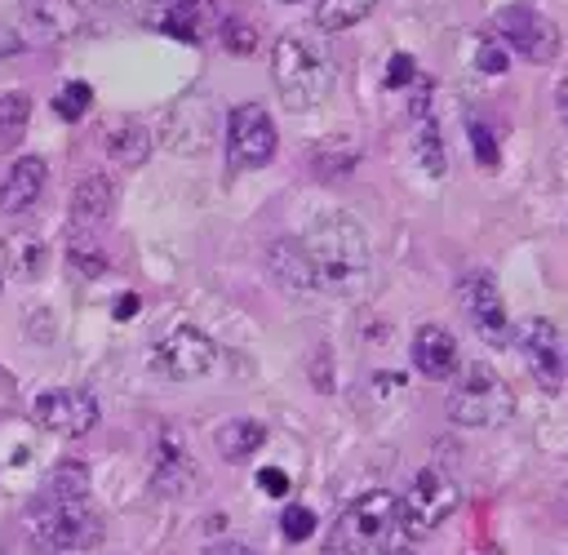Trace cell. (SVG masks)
<instances>
[{
    "label": "cell",
    "instance_id": "cell-1",
    "mask_svg": "<svg viewBox=\"0 0 568 555\" xmlns=\"http://www.w3.org/2000/svg\"><path fill=\"white\" fill-rule=\"evenodd\" d=\"M302 249L311 258V271H315V289L320 293H337V297H351L368 284L373 275V253H368V235L364 226L333 209V213H320L306 235H302Z\"/></svg>",
    "mask_w": 568,
    "mask_h": 555
},
{
    "label": "cell",
    "instance_id": "cell-2",
    "mask_svg": "<svg viewBox=\"0 0 568 555\" xmlns=\"http://www.w3.org/2000/svg\"><path fill=\"white\" fill-rule=\"evenodd\" d=\"M271 80L288 111H311L333 89V58L320 40L288 31L271 49Z\"/></svg>",
    "mask_w": 568,
    "mask_h": 555
},
{
    "label": "cell",
    "instance_id": "cell-3",
    "mask_svg": "<svg viewBox=\"0 0 568 555\" xmlns=\"http://www.w3.org/2000/svg\"><path fill=\"white\" fill-rule=\"evenodd\" d=\"M399 533V497L390 488L359 493L328 528L320 555H386Z\"/></svg>",
    "mask_w": 568,
    "mask_h": 555
},
{
    "label": "cell",
    "instance_id": "cell-4",
    "mask_svg": "<svg viewBox=\"0 0 568 555\" xmlns=\"http://www.w3.org/2000/svg\"><path fill=\"white\" fill-rule=\"evenodd\" d=\"M27 533L40 551H84L98 546L102 519L89 511L84 497H36L27 506Z\"/></svg>",
    "mask_w": 568,
    "mask_h": 555
},
{
    "label": "cell",
    "instance_id": "cell-5",
    "mask_svg": "<svg viewBox=\"0 0 568 555\" xmlns=\"http://www.w3.org/2000/svg\"><path fill=\"white\" fill-rule=\"evenodd\" d=\"M510 413H515V391L488 364H470L462 373V382L453 386V395H448V417L457 426L488 431V426L510 422Z\"/></svg>",
    "mask_w": 568,
    "mask_h": 555
},
{
    "label": "cell",
    "instance_id": "cell-6",
    "mask_svg": "<svg viewBox=\"0 0 568 555\" xmlns=\"http://www.w3.org/2000/svg\"><path fill=\"white\" fill-rule=\"evenodd\" d=\"M457 484L444 466H422L408 484V493L399 497V533L408 542H422L426 533H435L453 511H457Z\"/></svg>",
    "mask_w": 568,
    "mask_h": 555
},
{
    "label": "cell",
    "instance_id": "cell-7",
    "mask_svg": "<svg viewBox=\"0 0 568 555\" xmlns=\"http://www.w3.org/2000/svg\"><path fill=\"white\" fill-rule=\"evenodd\" d=\"M217 364V346L204 329L195 324H173L155 346H151V369L169 382H191L204 377Z\"/></svg>",
    "mask_w": 568,
    "mask_h": 555
},
{
    "label": "cell",
    "instance_id": "cell-8",
    "mask_svg": "<svg viewBox=\"0 0 568 555\" xmlns=\"http://www.w3.org/2000/svg\"><path fill=\"white\" fill-rule=\"evenodd\" d=\"M275 120L266 115V107L257 102H240L226 115V160L235 173L244 169H262L275 155Z\"/></svg>",
    "mask_w": 568,
    "mask_h": 555
},
{
    "label": "cell",
    "instance_id": "cell-9",
    "mask_svg": "<svg viewBox=\"0 0 568 555\" xmlns=\"http://www.w3.org/2000/svg\"><path fill=\"white\" fill-rule=\"evenodd\" d=\"M457 297H462V311L470 320V329L488 342V346H506L510 342V315H506V302H501V289L497 280L475 266L457 280Z\"/></svg>",
    "mask_w": 568,
    "mask_h": 555
},
{
    "label": "cell",
    "instance_id": "cell-10",
    "mask_svg": "<svg viewBox=\"0 0 568 555\" xmlns=\"http://www.w3.org/2000/svg\"><path fill=\"white\" fill-rule=\"evenodd\" d=\"M497 36H501L519 58H528V62H550V58L559 53V27H555L546 13L528 9V4L501 9V13H497Z\"/></svg>",
    "mask_w": 568,
    "mask_h": 555
},
{
    "label": "cell",
    "instance_id": "cell-11",
    "mask_svg": "<svg viewBox=\"0 0 568 555\" xmlns=\"http://www.w3.org/2000/svg\"><path fill=\"white\" fill-rule=\"evenodd\" d=\"M31 417L53 435H84L98 426V400L89 391H75V386L40 391L31 404Z\"/></svg>",
    "mask_w": 568,
    "mask_h": 555
},
{
    "label": "cell",
    "instance_id": "cell-12",
    "mask_svg": "<svg viewBox=\"0 0 568 555\" xmlns=\"http://www.w3.org/2000/svg\"><path fill=\"white\" fill-rule=\"evenodd\" d=\"M524 355H528V369L532 377L546 386V391H559L564 382V369H568V355H564V337L550 320H528L524 324Z\"/></svg>",
    "mask_w": 568,
    "mask_h": 555
},
{
    "label": "cell",
    "instance_id": "cell-13",
    "mask_svg": "<svg viewBox=\"0 0 568 555\" xmlns=\"http://www.w3.org/2000/svg\"><path fill=\"white\" fill-rule=\"evenodd\" d=\"M146 22L164 36L178 40H204V31L213 27V0H151L146 4Z\"/></svg>",
    "mask_w": 568,
    "mask_h": 555
},
{
    "label": "cell",
    "instance_id": "cell-14",
    "mask_svg": "<svg viewBox=\"0 0 568 555\" xmlns=\"http://www.w3.org/2000/svg\"><path fill=\"white\" fill-rule=\"evenodd\" d=\"M457 364H462V355H457V342H453L448 329H439V324H422V329L413 333V369H417L422 377L444 382V377L457 373Z\"/></svg>",
    "mask_w": 568,
    "mask_h": 555
},
{
    "label": "cell",
    "instance_id": "cell-15",
    "mask_svg": "<svg viewBox=\"0 0 568 555\" xmlns=\"http://www.w3.org/2000/svg\"><path fill=\"white\" fill-rule=\"evenodd\" d=\"M209 124H213L209 107H200L195 98H182V102H173V107L164 111V142H169L173 151H204Z\"/></svg>",
    "mask_w": 568,
    "mask_h": 555
},
{
    "label": "cell",
    "instance_id": "cell-16",
    "mask_svg": "<svg viewBox=\"0 0 568 555\" xmlns=\"http://www.w3.org/2000/svg\"><path fill=\"white\" fill-rule=\"evenodd\" d=\"M44 178H49V169H44L40 155H18L9 178L0 182V213H27L40 200Z\"/></svg>",
    "mask_w": 568,
    "mask_h": 555
},
{
    "label": "cell",
    "instance_id": "cell-17",
    "mask_svg": "<svg viewBox=\"0 0 568 555\" xmlns=\"http://www.w3.org/2000/svg\"><path fill=\"white\" fill-rule=\"evenodd\" d=\"M115 209V182L106 173H84L71 191V222L75 226H102Z\"/></svg>",
    "mask_w": 568,
    "mask_h": 555
},
{
    "label": "cell",
    "instance_id": "cell-18",
    "mask_svg": "<svg viewBox=\"0 0 568 555\" xmlns=\"http://www.w3.org/2000/svg\"><path fill=\"white\" fill-rule=\"evenodd\" d=\"M266 266H271V275H275L284 289H293V293H320L302 240H275V244L266 249Z\"/></svg>",
    "mask_w": 568,
    "mask_h": 555
},
{
    "label": "cell",
    "instance_id": "cell-19",
    "mask_svg": "<svg viewBox=\"0 0 568 555\" xmlns=\"http://www.w3.org/2000/svg\"><path fill=\"white\" fill-rule=\"evenodd\" d=\"M22 18H27V27H31L40 40H67V36L80 27L75 0H31Z\"/></svg>",
    "mask_w": 568,
    "mask_h": 555
},
{
    "label": "cell",
    "instance_id": "cell-20",
    "mask_svg": "<svg viewBox=\"0 0 568 555\" xmlns=\"http://www.w3.org/2000/svg\"><path fill=\"white\" fill-rule=\"evenodd\" d=\"M213 444H217V453H222L226 462H244V457H253V453L266 444V426H262L257 417H231V422L217 426Z\"/></svg>",
    "mask_w": 568,
    "mask_h": 555
},
{
    "label": "cell",
    "instance_id": "cell-21",
    "mask_svg": "<svg viewBox=\"0 0 568 555\" xmlns=\"http://www.w3.org/2000/svg\"><path fill=\"white\" fill-rule=\"evenodd\" d=\"M155 488H164V493H178V488H186L191 484V453L178 444V435L173 431H164L160 435V448H155Z\"/></svg>",
    "mask_w": 568,
    "mask_h": 555
},
{
    "label": "cell",
    "instance_id": "cell-22",
    "mask_svg": "<svg viewBox=\"0 0 568 555\" xmlns=\"http://www.w3.org/2000/svg\"><path fill=\"white\" fill-rule=\"evenodd\" d=\"M106 155L115 160V164H142L146 155H151V129L146 124H138V120H115L111 129H106Z\"/></svg>",
    "mask_w": 568,
    "mask_h": 555
},
{
    "label": "cell",
    "instance_id": "cell-23",
    "mask_svg": "<svg viewBox=\"0 0 568 555\" xmlns=\"http://www.w3.org/2000/svg\"><path fill=\"white\" fill-rule=\"evenodd\" d=\"M359 164V147L351 138H324L315 151H311V169L320 178H346L351 169Z\"/></svg>",
    "mask_w": 568,
    "mask_h": 555
},
{
    "label": "cell",
    "instance_id": "cell-24",
    "mask_svg": "<svg viewBox=\"0 0 568 555\" xmlns=\"http://www.w3.org/2000/svg\"><path fill=\"white\" fill-rule=\"evenodd\" d=\"M373 4H377V0H320L315 27H320V31H346V27H355L359 18H368Z\"/></svg>",
    "mask_w": 568,
    "mask_h": 555
},
{
    "label": "cell",
    "instance_id": "cell-25",
    "mask_svg": "<svg viewBox=\"0 0 568 555\" xmlns=\"http://www.w3.org/2000/svg\"><path fill=\"white\" fill-rule=\"evenodd\" d=\"M44 493H49V497H89V471L67 457V462H58V466L49 471Z\"/></svg>",
    "mask_w": 568,
    "mask_h": 555
},
{
    "label": "cell",
    "instance_id": "cell-26",
    "mask_svg": "<svg viewBox=\"0 0 568 555\" xmlns=\"http://www.w3.org/2000/svg\"><path fill=\"white\" fill-rule=\"evenodd\" d=\"M417 160H422V169H426L430 178H444V169H448V160H444V142H439V129H435L430 120L417 129Z\"/></svg>",
    "mask_w": 568,
    "mask_h": 555
},
{
    "label": "cell",
    "instance_id": "cell-27",
    "mask_svg": "<svg viewBox=\"0 0 568 555\" xmlns=\"http://www.w3.org/2000/svg\"><path fill=\"white\" fill-rule=\"evenodd\" d=\"M53 107H58V115H62V120H80V115L93 107V89H89L84 80H67V84L58 89Z\"/></svg>",
    "mask_w": 568,
    "mask_h": 555
},
{
    "label": "cell",
    "instance_id": "cell-28",
    "mask_svg": "<svg viewBox=\"0 0 568 555\" xmlns=\"http://www.w3.org/2000/svg\"><path fill=\"white\" fill-rule=\"evenodd\" d=\"M67 262H71L80 275H102V271H106V253H102L93 240H71Z\"/></svg>",
    "mask_w": 568,
    "mask_h": 555
},
{
    "label": "cell",
    "instance_id": "cell-29",
    "mask_svg": "<svg viewBox=\"0 0 568 555\" xmlns=\"http://www.w3.org/2000/svg\"><path fill=\"white\" fill-rule=\"evenodd\" d=\"M280 528H284V537L288 542H306L311 533H315V511H306V506H284V515H280Z\"/></svg>",
    "mask_w": 568,
    "mask_h": 555
},
{
    "label": "cell",
    "instance_id": "cell-30",
    "mask_svg": "<svg viewBox=\"0 0 568 555\" xmlns=\"http://www.w3.org/2000/svg\"><path fill=\"white\" fill-rule=\"evenodd\" d=\"M222 44H226L231 53H253V49H257V31H253L248 22H240V18H226V22H222Z\"/></svg>",
    "mask_w": 568,
    "mask_h": 555
},
{
    "label": "cell",
    "instance_id": "cell-31",
    "mask_svg": "<svg viewBox=\"0 0 568 555\" xmlns=\"http://www.w3.org/2000/svg\"><path fill=\"white\" fill-rule=\"evenodd\" d=\"M470 142H475V160H479L484 169H493V164H497V142H493V133H488L484 120H470Z\"/></svg>",
    "mask_w": 568,
    "mask_h": 555
},
{
    "label": "cell",
    "instance_id": "cell-32",
    "mask_svg": "<svg viewBox=\"0 0 568 555\" xmlns=\"http://www.w3.org/2000/svg\"><path fill=\"white\" fill-rule=\"evenodd\" d=\"M413 80H417V62H413L408 53H395V58L386 62V84L399 89V84H413Z\"/></svg>",
    "mask_w": 568,
    "mask_h": 555
},
{
    "label": "cell",
    "instance_id": "cell-33",
    "mask_svg": "<svg viewBox=\"0 0 568 555\" xmlns=\"http://www.w3.org/2000/svg\"><path fill=\"white\" fill-rule=\"evenodd\" d=\"M479 71H488V75H501L506 71V49L488 36V40H479Z\"/></svg>",
    "mask_w": 568,
    "mask_h": 555
},
{
    "label": "cell",
    "instance_id": "cell-34",
    "mask_svg": "<svg viewBox=\"0 0 568 555\" xmlns=\"http://www.w3.org/2000/svg\"><path fill=\"white\" fill-rule=\"evenodd\" d=\"M257 484H262L271 497H284V493H288V475H284V471H275V466L257 471Z\"/></svg>",
    "mask_w": 568,
    "mask_h": 555
},
{
    "label": "cell",
    "instance_id": "cell-35",
    "mask_svg": "<svg viewBox=\"0 0 568 555\" xmlns=\"http://www.w3.org/2000/svg\"><path fill=\"white\" fill-rule=\"evenodd\" d=\"M204 555H262V551H248V546H240V542H222V546H213V551H204Z\"/></svg>",
    "mask_w": 568,
    "mask_h": 555
},
{
    "label": "cell",
    "instance_id": "cell-36",
    "mask_svg": "<svg viewBox=\"0 0 568 555\" xmlns=\"http://www.w3.org/2000/svg\"><path fill=\"white\" fill-rule=\"evenodd\" d=\"M133 311H138V297H133V293H124V297L115 302V320H129Z\"/></svg>",
    "mask_w": 568,
    "mask_h": 555
},
{
    "label": "cell",
    "instance_id": "cell-37",
    "mask_svg": "<svg viewBox=\"0 0 568 555\" xmlns=\"http://www.w3.org/2000/svg\"><path fill=\"white\" fill-rule=\"evenodd\" d=\"M559 115H564V124H568V80H559Z\"/></svg>",
    "mask_w": 568,
    "mask_h": 555
},
{
    "label": "cell",
    "instance_id": "cell-38",
    "mask_svg": "<svg viewBox=\"0 0 568 555\" xmlns=\"http://www.w3.org/2000/svg\"><path fill=\"white\" fill-rule=\"evenodd\" d=\"M9 53H18V40L13 36H0V58H9Z\"/></svg>",
    "mask_w": 568,
    "mask_h": 555
},
{
    "label": "cell",
    "instance_id": "cell-39",
    "mask_svg": "<svg viewBox=\"0 0 568 555\" xmlns=\"http://www.w3.org/2000/svg\"><path fill=\"white\" fill-rule=\"evenodd\" d=\"M93 4H106V9H124L129 0H93Z\"/></svg>",
    "mask_w": 568,
    "mask_h": 555
},
{
    "label": "cell",
    "instance_id": "cell-40",
    "mask_svg": "<svg viewBox=\"0 0 568 555\" xmlns=\"http://www.w3.org/2000/svg\"><path fill=\"white\" fill-rule=\"evenodd\" d=\"M386 555H417V551H408V546H390Z\"/></svg>",
    "mask_w": 568,
    "mask_h": 555
},
{
    "label": "cell",
    "instance_id": "cell-41",
    "mask_svg": "<svg viewBox=\"0 0 568 555\" xmlns=\"http://www.w3.org/2000/svg\"><path fill=\"white\" fill-rule=\"evenodd\" d=\"M4 271H9V258L0 253V284H4Z\"/></svg>",
    "mask_w": 568,
    "mask_h": 555
},
{
    "label": "cell",
    "instance_id": "cell-42",
    "mask_svg": "<svg viewBox=\"0 0 568 555\" xmlns=\"http://www.w3.org/2000/svg\"><path fill=\"white\" fill-rule=\"evenodd\" d=\"M288 4H293V0H288Z\"/></svg>",
    "mask_w": 568,
    "mask_h": 555
}]
</instances>
